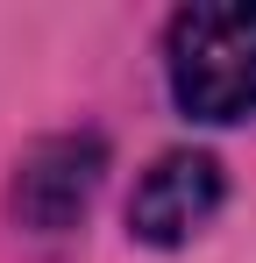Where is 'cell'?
Masks as SVG:
<instances>
[{"label":"cell","mask_w":256,"mask_h":263,"mask_svg":"<svg viewBox=\"0 0 256 263\" xmlns=\"http://www.w3.org/2000/svg\"><path fill=\"white\" fill-rule=\"evenodd\" d=\"M171 100L192 121H249L256 114V0H199L164 29Z\"/></svg>","instance_id":"obj_1"},{"label":"cell","mask_w":256,"mask_h":263,"mask_svg":"<svg viewBox=\"0 0 256 263\" xmlns=\"http://www.w3.org/2000/svg\"><path fill=\"white\" fill-rule=\"evenodd\" d=\"M100 171H107V142H100V135H50V142H36V149L14 164L7 214L22 220V228H36V235H64V228L93 206Z\"/></svg>","instance_id":"obj_2"},{"label":"cell","mask_w":256,"mask_h":263,"mask_svg":"<svg viewBox=\"0 0 256 263\" xmlns=\"http://www.w3.org/2000/svg\"><path fill=\"white\" fill-rule=\"evenodd\" d=\"M221 199H228V178L207 149H164L128 199V235L150 249H178L221 214Z\"/></svg>","instance_id":"obj_3"}]
</instances>
